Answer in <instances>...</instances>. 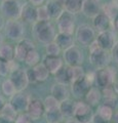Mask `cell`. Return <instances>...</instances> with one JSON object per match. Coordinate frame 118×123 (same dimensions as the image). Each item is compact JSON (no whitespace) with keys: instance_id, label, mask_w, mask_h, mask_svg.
<instances>
[{"instance_id":"6da1fadb","label":"cell","mask_w":118,"mask_h":123,"mask_svg":"<svg viewBox=\"0 0 118 123\" xmlns=\"http://www.w3.org/2000/svg\"><path fill=\"white\" fill-rule=\"evenodd\" d=\"M111 55L108 50L103 49L99 45L97 39L89 45V62L98 70L110 66Z\"/></svg>"},{"instance_id":"7a4b0ae2","label":"cell","mask_w":118,"mask_h":123,"mask_svg":"<svg viewBox=\"0 0 118 123\" xmlns=\"http://www.w3.org/2000/svg\"><path fill=\"white\" fill-rule=\"evenodd\" d=\"M33 34L41 43L48 44L56 39V29L50 22H37L33 26Z\"/></svg>"},{"instance_id":"3957f363","label":"cell","mask_w":118,"mask_h":123,"mask_svg":"<svg viewBox=\"0 0 118 123\" xmlns=\"http://www.w3.org/2000/svg\"><path fill=\"white\" fill-rule=\"evenodd\" d=\"M117 80V72L116 69L112 66H108L103 69H99L96 72V83L99 87L107 88L113 86Z\"/></svg>"},{"instance_id":"277c9868","label":"cell","mask_w":118,"mask_h":123,"mask_svg":"<svg viewBox=\"0 0 118 123\" xmlns=\"http://www.w3.org/2000/svg\"><path fill=\"white\" fill-rule=\"evenodd\" d=\"M22 7L18 0H3L0 5V11L8 20H18L21 18Z\"/></svg>"},{"instance_id":"5b68a950","label":"cell","mask_w":118,"mask_h":123,"mask_svg":"<svg viewBox=\"0 0 118 123\" xmlns=\"http://www.w3.org/2000/svg\"><path fill=\"white\" fill-rule=\"evenodd\" d=\"M93 113L91 107L86 102L78 101L75 102L74 109V118L79 123H90L93 117Z\"/></svg>"},{"instance_id":"8992f818","label":"cell","mask_w":118,"mask_h":123,"mask_svg":"<svg viewBox=\"0 0 118 123\" xmlns=\"http://www.w3.org/2000/svg\"><path fill=\"white\" fill-rule=\"evenodd\" d=\"M75 35H76V39L81 45L89 46L96 40V34H94L93 28L86 24L78 26V28L76 29Z\"/></svg>"},{"instance_id":"52a82bcc","label":"cell","mask_w":118,"mask_h":123,"mask_svg":"<svg viewBox=\"0 0 118 123\" xmlns=\"http://www.w3.org/2000/svg\"><path fill=\"white\" fill-rule=\"evenodd\" d=\"M5 35L11 40H21L24 36L25 30L23 24L18 20H8L4 26Z\"/></svg>"},{"instance_id":"ba28073f","label":"cell","mask_w":118,"mask_h":123,"mask_svg":"<svg viewBox=\"0 0 118 123\" xmlns=\"http://www.w3.org/2000/svg\"><path fill=\"white\" fill-rule=\"evenodd\" d=\"M64 61L68 67L81 66L83 62V53L76 46H73L64 51Z\"/></svg>"},{"instance_id":"9c48e42d","label":"cell","mask_w":118,"mask_h":123,"mask_svg":"<svg viewBox=\"0 0 118 123\" xmlns=\"http://www.w3.org/2000/svg\"><path fill=\"white\" fill-rule=\"evenodd\" d=\"M58 29L60 33L72 35L75 31V23L73 14L64 11L63 14L58 18Z\"/></svg>"},{"instance_id":"30bf717a","label":"cell","mask_w":118,"mask_h":123,"mask_svg":"<svg viewBox=\"0 0 118 123\" xmlns=\"http://www.w3.org/2000/svg\"><path fill=\"white\" fill-rule=\"evenodd\" d=\"M30 101H31V98L28 94L24 93V92H17L13 97L10 98L9 103L14 108V110L20 114L27 112Z\"/></svg>"},{"instance_id":"8fae6325","label":"cell","mask_w":118,"mask_h":123,"mask_svg":"<svg viewBox=\"0 0 118 123\" xmlns=\"http://www.w3.org/2000/svg\"><path fill=\"white\" fill-rule=\"evenodd\" d=\"M9 79L12 81L13 85L17 89V92H23L27 88L28 84L30 83L27 76V71L21 70V69L10 73Z\"/></svg>"},{"instance_id":"7c38bea8","label":"cell","mask_w":118,"mask_h":123,"mask_svg":"<svg viewBox=\"0 0 118 123\" xmlns=\"http://www.w3.org/2000/svg\"><path fill=\"white\" fill-rule=\"evenodd\" d=\"M35 49V46L32 41L28 39H22L14 48V60L19 62H25L28 53Z\"/></svg>"},{"instance_id":"4fadbf2b","label":"cell","mask_w":118,"mask_h":123,"mask_svg":"<svg viewBox=\"0 0 118 123\" xmlns=\"http://www.w3.org/2000/svg\"><path fill=\"white\" fill-rule=\"evenodd\" d=\"M91 86H93V84H91L88 80L86 79V77L84 76L83 78L72 83V86H71L72 94H73L76 98H85L86 93L91 88Z\"/></svg>"},{"instance_id":"5bb4252c","label":"cell","mask_w":118,"mask_h":123,"mask_svg":"<svg viewBox=\"0 0 118 123\" xmlns=\"http://www.w3.org/2000/svg\"><path fill=\"white\" fill-rule=\"evenodd\" d=\"M97 41H98L99 45H100L103 49H106V50H108V51L112 50V48L114 47V45H115L117 42L116 35L111 30L99 33V35L97 37Z\"/></svg>"},{"instance_id":"9a60e30c","label":"cell","mask_w":118,"mask_h":123,"mask_svg":"<svg viewBox=\"0 0 118 123\" xmlns=\"http://www.w3.org/2000/svg\"><path fill=\"white\" fill-rule=\"evenodd\" d=\"M27 113L32 118V120H38V119H40L45 114L44 103L39 98H31Z\"/></svg>"},{"instance_id":"2e32d148","label":"cell","mask_w":118,"mask_h":123,"mask_svg":"<svg viewBox=\"0 0 118 123\" xmlns=\"http://www.w3.org/2000/svg\"><path fill=\"white\" fill-rule=\"evenodd\" d=\"M93 29H96L99 33L106 32L110 30V27L113 26L112 21L105 13H99L97 17L93 18Z\"/></svg>"},{"instance_id":"e0dca14e","label":"cell","mask_w":118,"mask_h":123,"mask_svg":"<svg viewBox=\"0 0 118 123\" xmlns=\"http://www.w3.org/2000/svg\"><path fill=\"white\" fill-rule=\"evenodd\" d=\"M100 2L98 0H84L81 12L87 18H94L100 13Z\"/></svg>"},{"instance_id":"ac0fdd59","label":"cell","mask_w":118,"mask_h":123,"mask_svg":"<svg viewBox=\"0 0 118 123\" xmlns=\"http://www.w3.org/2000/svg\"><path fill=\"white\" fill-rule=\"evenodd\" d=\"M22 20L29 23V24H35L38 22L37 18V8L36 6L32 4H25L22 7V13H21Z\"/></svg>"},{"instance_id":"d6986e66","label":"cell","mask_w":118,"mask_h":123,"mask_svg":"<svg viewBox=\"0 0 118 123\" xmlns=\"http://www.w3.org/2000/svg\"><path fill=\"white\" fill-rule=\"evenodd\" d=\"M43 64L45 65V67L47 68V70L49 71L50 74L56 75L61 69L64 67L63 61L59 56H48L46 55L43 61Z\"/></svg>"},{"instance_id":"ffe728a7","label":"cell","mask_w":118,"mask_h":123,"mask_svg":"<svg viewBox=\"0 0 118 123\" xmlns=\"http://www.w3.org/2000/svg\"><path fill=\"white\" fill-rule=\"evenodd\" d=\"M51 95L55 97L61 103V102L66 101V99L69 98L70 92H69V89H68L66 84H62V83L56 82L51 87Z\"/></svg>"},{"instance_id":"44dd1931","label":"cell","mask_w":118,"mask_h":123,"mask_svg":"<svg viewBox=\"0 0 118 123\" xmlns=\"http://www.w3.org/2000/svg\"><path fill=\"white\" fill-rule=\"evenodd\" d=\"M45 6H46V8L48 10L50 18H56V20H58L65 11L63 4L59 0H48L46 2V4H45Z\"/></svg>"},{"instance_id":"7402d4cb","label":"cell","mask_w":118,"mask_h":123,"mask_svg":"<svg viewBox=\"0 0 118 123\" xmlns=\"http://www.w3.org/2000/svg\"><path fill=\"white\" fill-rule=\"evenodd\" d=\"M64 6L65 11L71 14L78 13L82 10V5L84 0H59Z\"/></svg>"},{"instance_id":"603a6c76","label":"cell","mask_w":118,"mask_h":123,"mask_svg":"<svg viewBox=\"0 0 118 123\" xmlns=\"http://www.w3.org/2000/svg\"><path fill=\"white\" fill-rule=\"evenodd\" d=\"M102 98H103L102 91L96 86H91V88L88 90V92L86 93L85 98H84L85 102L88 104L90 107L98 106L99 104H100V102L102 101Z\"/></svg>"},{"instance_id":"cb8c5ba5","label":"cell","mask_w":118,"mask_h":123,"mask_svg":"<svg viewBox=\"0 0 118 123\" xmlns=\"http://www.w3.org/2000/svg\"><path fill=\"white\" fill-rule=\"evenodd\" d=\"M55 42H56V44H58L61 47V49H63L64 51L74 46L73 37H72V35H68V34H63V33L56 34Z\"/></svg>"},{"instance_id":"d4e9b609","label":"cell","mask_w":118,"mask_h":123,"mask_svg":"<svg viewBox=\"0 0 118 123\" xmlns=\"http://www.w3.org/2000/svg\"><path fill=\"white\" fill-rule=\"evenodd\" d=\"M0 115H1V118L5 119V120H8L10 122H14L19 113L14 110V108L11 106L10 103H6L5 105L3 106L2 109L0 110Z\"/></svg>"},{"instance_id":"484cf974","label":"cell","mask_w":118,"mask_h":123,"mask_svg":"<svg viewBox=\"0 0 118 123\" xmlns=\"http://www.w3.org/2000/svg\"><path fill=\"white\" fill-rule=\"evenodd\" d=\"M74 109H75V102L71 101L70 98L60 103V111L62 112L64 117L74 118Z\"/></svg>"},{"instance_id":"4316f807","label":"cell","mask_w":118,"mask_h":123,"mask_svg":"<svg viewBox=\"0 0 118 123\" xmlns=\"http://www.w3.org/2000/svg\"><path fill=\"white\" fill-rule=\"evenodd\" d=\"M14 60V48L10 44L4 43L0 46V61L8 63Z\"/></svg>"},{"instance_id":"83f0119b","label":"cell","mask_w":118,"mask_h":123,"mask_svg":"<svg viewBox=\"0 0 118 123\" xmlns=\"http://www.w3.org/2000/svg\"><path fill=\"white\" fill-rule=\"evenodd\" d=\"M33 71L35 73L37 82H44L46 81L48 76H49V71L47 70V68L45 67V65L43 63H39L36 65L35 67H33Z\"/></svg>"},{"instance_id":"f1b7e54d","label":"cell","mask_w":118,"mask_h":123,"mask_svg":"<svg viewBox=\"0 0 118 123\" xmlns=\"http://www.w3.org/2000/svg\"><path fill=\"white\" fill-rule=\"evenodd\" d=\"M56 81L58 83L62 84H69L71 83V72H70V67H63L61 70L55 75Z\"/></svg>"},{"instance_id":"f546056e","label":"cell","mask_w":118,"mask_h":123,"mask_svg":"<svg viewBox=\"0 0 118 123\" xmlns=\"http://www.w3.org/2000/svg\"><path fill=\"white\" fill-rule=\"evenodd\" d=\"M103 9H104V13L107 15L111 21H113L118 15V4H117L116 0H112L110 3L105 4L104 7H103Z\"/></svg>"},{"instance_id":"4dcf8cb0","label":"cell","mask_w":118,"mask_h":123,"mask_svg":"<svg viewBox=\"0 0 118 123\" xmlns=\"http://www.w3.org/2000/svg\"><path fill=\"white\" fill-rule=\"evenodd\" d=\"M97 114L100 115V116L102 118H104L105 120L110 122L112 120V117H113V114H114V109L107 106V105H105V104H103V105H100L98 107Z\"/></svg>"},{"instance_id":"1f68e13d","label":"cell","mask_w":118,"mask_h":123,"mask_svg":"<svg viewBox=\"0 0 118 123\" xmlns=\"http://www.w3.org/2000/svg\"><path fill=\"white\" fill-rule=\"evenodd\" d=\"M44 116H45V119H46L47 123H59V122L62 121V119L64 118L60 109L46 111L44 114Z\"/></svg>"},{"instance_id":"d6a6232c","label":"cell","mask_w":118,"mask_h":123,"mask_svg":"<svg viewBox=\"0 0 118 123\" xmlns=\"http://www.w3.org/2000/svg\"><path fill=\"white\" fill-rule=\"evenodd\" d=\"M2 92H3V94L6 95V97H13L14 94L17 93V89H16V87H14L13 85V83L12 81H11L10 79H6L3 81L2 83Z\"/></svg>"},{"instance_id":"836d02e7","label":"cell","mask_w":118,"mask_h":123,"mask_svg":"<svg viewBox=\"0 0 118 123\" xmlns=\"http://www.w3.org/2000/svg\"><path fill=\"white\" fill-rule=\"evenodd\" d=\"M43 103H44V107H45V112H46V111L60 109V102L55 97H52V95L46 97L43 101Z\"/></svg>"},{"instance_id":"e575fe53","label":"cell","mask_w":118,"mask_h":123,"mask_svg":"<svg viewBox=\"0 0 118 123\" xmlns=\"http://www.w3.org/2000/svg\"><path fill=\"white\" fill-rule=\"evenodd\" d=\"M39 60H40V55L39 53H38V51L36 50V49H33V50H31L29 53L27 57H26V64L28 65V66H31V67H35L36 65L39 64Z\"/></svg>"},{"instance_id":"d590c367","label":"cell","mask_w":118,"mask_h":123,"mask_svg":"<svg viewBox=\"0 0 118 123\" xmlns=\"http://www.w3.org/2000/svg\"><path fill=\"white\" fill-rule=\"evenodd\" d=\"M61 50H62L61 47L55 41L46 44V46H45V52H46V55L48 56H59Z\"/></svg>"},{"instance_id":"8d00e7d4","label":"cell","mask_w":118,"mask_h":123,"mask_svg":"<svg viewBox=\"0 0 118 123\" xmlns=\"http://www.w3.org/2000/svg\"><path fill=\"white\" fill-rule=\"evenodd\" d=\"M70 72H71V84L85 76V73L81 66L70 67Z\"/></svg>"},{"instance_id":"74e56055","label":"cell","mask_w":118,"mask_h":123,"mask_svg":"<svg viewBox=\"0 0 118 123\" xmlns=\"http://www.w3.org/2000/svg\"><path fill=\"white\" fill-rule=\"evenodd\" d=\"M37 18L38 22H48L50 18V15L48 13V10L45 5H41L37 7Z\"/></svg>"},{"instance_id":"f35d334b","label":"cell","mask_w":118,"mask_h":123,"mask_svg":"<svg viewBox=\"0 0 118 123\" xmlns=\"http://www.w3.org/2000/svg\"><path fill=\"white\" fill-rule=\"evenodd\" d=\"M32 118L29 116V114L27 112L25 113H20L18 115V117L16 119V121L13 123H32Z\"/></svg>"},{"instance_id":"ab89813d","label":"cell","mask_w":118,"mask_h":123,"mask_svg":"<svg viewBox=\"0 0 118 123\" xmlns=\"http://www.w3.org/2000/svg\"><path fill=\"white\" fill-rule=\"evenodd\" d=\"M8 74H10V69H9L8 63L0 61V76L6 77Z\"/></svg>"},{"instance_id":"60d3db41","label":"cell","mask_w":118,"mask_h":123,"mask_svg":"<svg viewBox=\"0 0 118 123\" xmlns=\"http://www.w3.org/2000/svg\"><path fill=\"white\" fill-rule=\"evenodd\" d=\"M90 123H110L109 121H107V120H105L104 118H102L100 115H98L97 113L93 115V119H91V122Z\"/></svg>"},{"instance_id":"b9f144b4","label":"cell","mask_w":118,"mask_h":123,"mask_svg":"<svg viewBox=\"0 0 118 123\" xmlns=\"http://www.w3.org/2000/svg\"><path fill=\"white\" fill-rule=\"evenodd\" d=\"M27 76H28V79H29V82L30 83H35V82H37V79H36L35 73H34V71H33V68L27 71Z\"/></svg>"},{"instance_id":"7bdbcfd3","label":"cell","mask_w":118,"mask_h":123,"mask_svg":"<svg viewBox=\"0 0 118 123\" xmlns=\"http://www.w3.org/2000/svg\"><path fill=\"white\" fill-rule=\"evenodd\" d=\"M111 55H112L113 60L115 61L116 63L118 64V41L116 42V44L114 45V47L112 48V50H111Z\"/></svg>"},{"instance_id":"ee69618b","label":"cell","mask_w":118,"mask_h":123,"mask_svg":"<svg viewBox=\"0 0 118 123\" xmlns=\"http://www.w3.org/2000/svg\"><path fill=\"white\" fill-rule=\"evenodd\" d=\"M29 1H30V3H31L32 5L37 6V7L41 6L44 3V0H29Z\"/></svg>"},{"instance_id":"f6af8a7d","label":"cell","mask_w":118,"mask_h":123,"mask_svg":"<svg viewBox=\"0 0 118 123\" xmlns=\"http://www.w3.org/2000/svg\"><path fill=\"white\" fill-rule=\"evenodd\" d=\"M111 121H112V123H118V110L114 111V114H113Z\"/></svg>"},{"instance_id":"bcb514c9","label":"cell","mask_w":118,"mask_h":123,"mask_svg":"<svg viewBox=\"0 0 118 123\" xmlns=\"http://www.w3.org/2000/svg\"><path fill=\"white\" fill-rule=\"evenodd\" d=\"M112 24H113V28L118 31V15L112 21Z\"/></svg>"},{"instance_id":"7dc6e473","label":"cell","mask_w":118,"mask_h":123,"mask_svg":"<svg viewBox=\"0 0 118 123\" xmlns=\"http://www.w3.org/2000/svg\"><path fill=\"white\" fill-rule=\"evenodd\" d=\"M5 99H4V98H3V95L2 94H0V110L3 108V106L5 105Z\"/></svg>"},{"instance_id":"c3c4849f","label":"cell","mask_w":118,"mask_h":123,"mask_svg":"<svg viewBox=\"0 0 118 123\" xmlns=\"http://www.w3.org/2000/svg\"><path fill=\"white\" fill-rule=\"evenodd\" d=\"M113 88H114V91L116 92V94H118V79L115 81V83L113 84Z\"/></svg>"},{"instance_id":"681fc988","label":"cell","mask_w":118,"mask_h":123,"mask_svg":"<svg viewBox=\"0 0 118 123\" xmlns=\"http://www.w3.org/2000/svg\"><path fill=\"white\" fill-rule=\"evenodd\" d=\"M4 44V37H3V34L0 32V46H2Z\"/></svg>"},{"instance_id":"f907efd6","label":"cell","mask_w":118,"mask_h":123,"mask_svg":"<svg viewBox=\"0 0 118 123\" xmlns=\"http://www.w3.org/2000/svg\"><path fill=\"white\" fill-rule=\"evenodd\" d=\"M65 123H79L77 120H76L75 118H73V119H69V120H67Z\"/></svg>"},{"instance_id":"816d5d0a","label":"cell","mask_w":118,"mask_h":123,"mask_svg":"<svg viewBox=\"0 0 118 123\" xmlns=\"http://www.w3.org/2000/svg\"><path fill=\"white\" fill-rule=\"evenodd\" d=\"M0 123H12V122H10L8 120H5V119H3V118L0 117Z\"/></svg>"},{"instance_id":"f5cc1de1","label":"cell","mask_w":118,"mask_h":123,"mask_svg":"<svg viewBox=\"0 0 118 123\" xmlns=\"http://www.w3.org/2000/svg\"><path fill=\"white\" fill-rule=\"evenodd\" d=\"M116 2H117V4H118V0H116Z\"/></svg>"},{"instance_id":"db71d44e","label":"cell","mask_w":118,"mask_h":123,"mask_svg":"<svg viewBox=\"0 0 118 123\" xmlns=\"http://www.w3.org/2000/svg\"><path fill=\"white\" fill-rule=\"evenodd\" d=\"M0 117H1V115H0Z\"/></svg>"},{"instance_id":"11a10c76","label":"cell","mask_w":118,"mask_h":123,"mask_svg":"<svg viewBox=\"0 0 118 123\" xmlns=\"http://www.w3.org/2000/svg\"><path fill=\"white\" fill-rule=\"evenodd\" d=\"M59 123H61V122H59Z\"/></svg>"},{"instance_id":"9f6ffc18","label":"cell","mask_w":118,"mask_h":123,"mask_svg":"<svg viewBox=\"0 0 118 123\" xmlns=\"http://www.w3.org/2000/svg\"><path fill=\"white\" fill-rule=\"evenodd\" d=\"M111 123H112V122H111Z\"/></svg>"}]
</instances>
